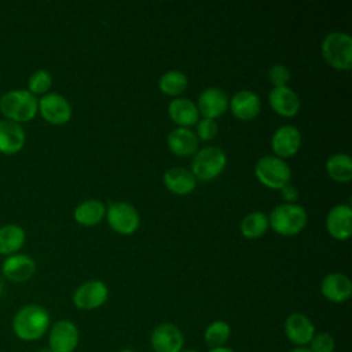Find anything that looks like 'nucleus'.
<instances>
[{"mask_svg": "<svg viewBox=\"0 0 352 352\" xmlns=\"http://www.w3.org/2000/svg\"><path fill=\"white\" fill-rule=\"evenodd\" d=\"M50 314L38 304L22 307L12 319V331L22 341H37L50 329Z\"/></svg>", "mask_w": 352, "mask_h": 352, "instance_id": "obj_1", "label": "nucleus"}, {"mask_svg": "<svg viewBox=\"0 0 352 352\" xmlns=\"http://www.w3.org/2000/svg\"><path fill=\"white\" fill-rule=\"evenodd\" d=\"M0 111L6 120L28 122L38 111V100L28 89H12L0 98Z\"/></svg>", "mask_w": 352, "mask_h": 352, "instance_id": "obj_2", "label": "nucleus"}, {"mask_svg": "<svg viewBox=\"0 0 352 352\" xmlns=\"http://www.w3.org/2000/svg\"><path fill=\"white\" fill-rule=\"evenodd\" d=\"M268 223L279 235L293 236L304 230L307 224V212L301 205L282 204L272 209Z\"/></svg>", "mask_w": 352, "mask_h": 352, "instance_id": "obj_3", "label": "nucleus"}, {"mask_svg": "<svg viewBox=\"0 0 352 352\" xmlns=\"http://www.w3.org/2000/svg\"><path fill=\"white\" fill-rule=\"evenodd\" d=\"M322 56L336 70L352 67V38L346 33H329L322 43Z\"/></svg>", "mask_w": 352, "mask_h": 352, "instance_id": "obj_4", "label": "nucleus"}, {"mask_svg": "<svg viewBox=\"0 0 352 352\" xmlns=\"http://www.w3.org/2000/svg\"><path fill=\"white\" fill-rule=\"evenodd\" d=\"M226 164V153L220 147L209 146L194 154L191 162V173L198 180H212L224 170Z\"/></svg>", "mask_w": 352, "mask_h": 352, "instance_id": "obj_5", "label": "nucleus"}, {"mask_svg": "<svg viewBox=\"0 0 352 352\" xmlns=\"http://www.w3.org/2000/svg\"><path fill=\"white\" fill-rule=\"evenodd\" d=\"M254 175L265 187L280 190L290 182L292 170L282 158L275 155H264L256 162Z\"/></svg>", "mask_w": 352, "mask_h": 352, "instance_id": "obj_6", "label": "nucleus"}, {"mask_svg": "<svg viewBox=\"0 0 352 352\" xmlns=\"http://www.w3.org/2000/svg\"><path fill=\"white\" fill-rule=\"evenodd\" d=\"M109 226L121 235L133 234L140 224L138 210L128 202H114L106 209Z\"/></svg>", "mask_w": 352, "mask_h": 352, "instance_id": "obj_7", "label": "nucleus"}, {"mask_svg": "<svg viewBox=\"0 0 352 352\" xmlns=\"http://www.w3.org/2000/svg\"><path fill=\"white\" fill-rule=\"evenodd\" d=\"M80 334L76 323L67 319H60L50 329L48 348L51 352H74Z\"/></svg>", "mask_w": 352, "mask_h": 352, "instance_id": "obj_8", "label": "nucleus"}, {"mask_svg": "<svg viewBox=\"0 0 352 352\" xmlns=\"http://www.w3.org/2000/svg\"><path fill=\"white\" fill-rule=\"evenodd\" d=\"M150 345L154 352H182L184 337L173 323H161L151 331Z\"/></svg>", "mask_w": 352, "mask_h": 352, "instance_id": "obj_9", "label": "nucleus"}, {"mask_svg": "<svg viewBox=\"0 0 352 352\" xmlns=\"http://www.w3.org/2000/svg\"><path fill=\"white\" fill-rule=\"evenodd\" d=\"M38 111L41 117L54 125H63L72 118V106L67 99L59 94H45L38 100Z\"/></svg>", "mask_w": 352, "mask_h": 352, "instance_id": "obj_10", "label": "nucleus"}, {"mask_svg": "<svg viewBox=\"0 0 352 352\" xmlns=\"http://www.w3.org/2000/svg\"><path fill=\"white\" fill-rule=\"evenodd\" d=\"M107 297L109 289L102 280H88L76 289L73 302L78 309L89 311L103 305Z\"/></svg>", "mask_w": 352, "mask_h": 352, "instance_id": "obj_11", "label": "nucleus"}, {"mask_svg": "<svg viewBox=\"0 0 352 352\" xmlns=\"http://www.w3.org/2000/svg\"><path fill=\"white\" fill-rule=\"evenodd\" d=\"M285 334L287 340L297 345L305 346L315 336V326L312 320L302 312H293L285 320Z\"/></svg>", "mask_w": 352, "mask_h": 352, "instance_id": "obj_12", "label": "nucleus"}, {"mask_svg": "<svg viewBox=\"0 0 352 352\" xmlns=\"http://www.w3.org/2000/svg\"><path fill=\"white\" fill-rule=\"evenodd\" d=\"M301 146V133L293 125H283L275 131L271 139L272 151L278 158L293 157Z\"/></svg>", "mask_w": 352, "mask_h": 352, "instance_id": "obj_13", "label": "nucleus"}, {"mask_svg": "<svg viewBox=\"0 0 352 352\" xmlns=\"http://www.w3.org/2000/svg\"><path fill=\"white\" fill-rule=\"evenodd\" d=\"M320 292L331 302H345L352 294V282L345 274L331 272L322 279Z\"/></svg>", "mask_w": 352, "mask_h": 352, "instance_id": "obj_14", "label": "nucleus"}, {"mask_svg": "<svg viewBox=\"0 0 352 352\" xmlns=\"http://www.w3.org/2000/svg\"><path fill=\"white\" fill-rule=\"evenodd\" d=\"M228 103V98L223 89L210 87L201 92L197 107L204 118L214 120L227 111Z\"/></svg>", "mask_w": 352, "mask_h": 352, "instance_id": "obj_15", "label": "nucleus"}, {"mask_svg": "<svg viewBox=\"0 0 352 352\" xmlns=\"http://www.w3.org/2000/svg\"><path fill=\"white\" fill-rule=\"evenodd\" d=\"M327 232L338 241H345L352 234V209L349 205H337L326 217Z\"/></svg>", "mask_w": 352, "mask_h": 352, "instance_id": "obj_16", "label": "nucleus"}, {"mask_svg": "<svg viewBox=\"0 0 352 352\" xmlns=\"http://www.w3.org/2000/svg\"><path fill=\"white\" fill-rule=\"evenodd\" d=\"M3 275L6 279L11 282H26L29 280L34 272H36V263L34 260L28 254H11L8 256L3 265H1Z\"/></svg>", "mask_w": 352, "mask_h": 352, "instance_id": "obj_17", "label": "nucleus"}, {"mask_svg": "<svg viewBox=\"0 0 352 352\" xmlns=\"http://www.w3.org/2000/svg\"><path fill=\"white\" fill-rule=\"evenodd\" d=\"M268 102L271 109L282 117H293L300 110V99L287 85L272 88L268 95Z\"/></svg>", "mask_w": 352, "mask_h": 352, "instance_id": "obj_18", "label": "nucleus"}, {"mask_svg": "<svg viewBox=\"0 0 352 352\" xmlns=\"http://www.w3.org/2000/svg\"><path fill=\"white\" fill-rule=\"evenodd\" d=\"M231 113L241 121H249L253 120L261 109L260 98L249 89L238 91L228 103Z\"/></svg>", "mask_w": 352, "mask_h": 352, "instance_id": "obj_19", "label": "nucleus"}, {"mask_svg": "<svg viewBox=\"0 0 352 352\" xmlns=\"http://www.w3.org/2000/svg\"><path fill=\"white\" fill-rule=\"evenodd\" d=\"M25 144L23 128L10 120L0 121V153L16 154Z\"/></svg>", "mask_w": 352, "mask_h": 352, "instance_id": "obj_20", "label": "nucleus"}, {"mask_svg": "<svg viewBox=\"0 0 352 352\" xmlns=\"http://www.w3.org/2000/svg\"><path fill=\"white\" fill-rule=\"evenodd\" d=\"M168 114L170 120L180 128H188L198 122V107L187 98H175L168 106Z\"/></svg>", "mask_w": 352, "mask_h": 352, "instance_id": "obj_21", "label": "nucleus"}, {"mask_svg": "<svg viewBox=\"0 0 352 352\" xmlns=\"http://www.w3.org/2000/svg\"><path fill=\"white\" fill-rule=\"evenodd\" d=\"M169 150L179 157H188L198 150V138L188 128H176L168 135Z\"/></svg>", "mask_w": 352, "mask_h": 352, "instance_id": "obj_22", "label": "nucleus"}, {"mask_svg": "<svg viewBox=\"0 0 352 352\" xmlns=\"http://www.w3.org/2000/svg\"><path fill=\"white\" fill-rule=\"evenodd\" d=\"M164 184L165 187L176 195L190 194L197 184V179L191 173V170L176 166L170 168L164 173Z\"/></svg>", "mask_w": 352, "mask_h": 352, "instance_id": "obj_23", "label": "nucleus"}, {"mask_svg": "<svg viewBox=\"0 0 352 352\" xmlns=\"http://www.w3.org/2000/svg\"><path fill=\"white\" fill-rule=\"evenodd\" d=\"M104 216L106 208L98 199L84 201L74 209V220L85 227H91L100 223Z\"/></svg>", "mask_w": 352, "mask_h": 352, "instance_id": "obj_24", "label": "nucleus"}, {"mask_svg": "<svg viewBox=\"0 0 352 352\" xmlns=\"http://www.w3.org/2000/svg\"><path fill=\"white\" fill-rule=\"evenodd\" d=\"M25 243V231L16 224H7L0 228V254H15Z\"/></svg>", "mask_w": 352, "mask_h": 352, "instance_id": "obj_25", "label": "nucleus"}, {"mask_svg": "<svg viewBox=\"0 0 352 352\" xmlns=\"http://www.w3.org/2000/svg\"><path fill=\"white\" fill-rule=\"evenodd\" d=\"M327 175L340 183H346L352 179V160L348 154L336 153L326 161Z\"/></svg>", "mask_w": 352, "mask_h": 352, "instance_id": "obj_26", "label": "nucleus"}, {"mask_svg": "<svg viewBox=\"0 0 352 352\" xmlns=\"http://www.w3.org/2000/svg\"><path fill=\"white\" fill-rule=\"evenodd\" d=\"M268 226L270 223L265 213L252 212L241 221V234L248 239H256L267 232Z\"/></svg>", "mask_w": 352, "mask_h": 352, "instance_id": "obj_27", "label": "nucleus"}, {"mask_svg": "<svg viewBox=\"0 0 352 352\" xmlns=\"http://www.w3.org/2000/svg\"><path fill=\"white\" fill-rule=\"evenodd\" d=\"M187 77L179 70H169L160 77V91L168 96H177L187 88Z\"/></svg>", "mask_w": 352, "mask_h": 352, "instance_id": "obj_28", "label": "nucleus"}, {"mask_svg": "<svg viewBox=\"0 0 352 352\" xmlns=\"http://www.w3.org/2000/svg\"><path fill=\"white\" fill-rule=\"evenodd\" d=\"M231 336V327L224 320H214L205 329L204 340L209 348L224 346Z\"/></svg>", "mask_w": 352, "mask_h": 352, "instance_id": "obj_29", "label": "nucleus"}, {"mask_svg": "<svg viewBox=\"0 0 352 352\" xmlns=\"http://www.w3.org/2000/svg\"><path fill=\"white\" fill-rule=\"evenodd\" d=\"M52 84V77L47 70H37L34 72L28 81V91L30 94L36 95H45L48 89L51 88Z\"/></svg>", "mask_w": 352, "mask_h": 352, "instance_id": "obj_30", "label": "nucleus"}, {"mask_svg": "<svg viewBox=\"0 0 352 352\" xmlns=\"http://www.w3.org/2000/svg\"><path fill=\"white\" fill-rule=\"evenodd\" d=\"M334 348H336V341L333 336L326 331L315 333V336L309 341L311 352H333Z\"/></svg>", "mask_w": 352, "mask_h": 352, "instance_id": "obj_31", "label": "nucleus"}, {"mask_svg": "<svg viewBox=\"0 0 352 352\" xmlns=\"http://www.w3.org/2000/svg\"><path fill=\"white\" fill-rule=\"evenodd\" d=\"M219 132V125L214 120L202 118L197 122V131L194 132L201 140H212Z\"/></svg>", "mask_w": 352, "mask_h": 352, "instance_id": "obj_32", "label": "nucleus"}, {"mask_svg": "<svg viewBox=\"0 0 352 352\" xmlns=\"http://www.w3.org/2000/svg\"><path fill=\"white\" fill-rule=\"evenodd\" d=\"M268 77H270V81L272 82L274 88L285 87L287 84V81L290 80V72L285 65L276 63L270 67Z\"/></svg>", "mask_w": 352, "mask_h": 352, "instance_id": "obj_33", "label": "nucleus"}, {"mask_svg": "<svg viewBox=\"0 0 352 352\" xmlns=\"http://www.w3.org/2000/svg\"><path fill=\"white\" fill-rule=\"evenodd\" d=\"M280 194H282V198L285 199V204H293L298 198L297 188L290 183H287L280 188Z\"/></svg>", "mask_w": 352, "mask_h": 352, "instance_id": "obj_34", "label": "nucleus"}, {"mask_svg": "<svg viewBox=\"0 0 352 352\" xmlns=\"http://www.w3.org/2000/svg\"><path fill=\"white\" fill-rule=\"evenodd\" d=\"M208 352H235V351L227 346H217V348H210Z\"/></svg>", "mask_w": 352, "mask_h": 352, "instance_id": "obj_35", "label": "nucleus"}, {"mask_svg": "<svg viewBox=\"0 0 352 352\" xmlns=\"http://www.w3.org/2000/svg\"><path fill=\"white\" fill-rule=\"evenodd\" d=\"M290 352H311V351H309V348H307V346H296V348H293Z\"/></svg>", "mask_w": 352, "mask_h": 352, "instance_id": "obj_36", "label": "nucleus"}, {"mask_svg": "<svg viewBox=\"0 0 352 352\" xmlns=\"http://www.w3.org/2000/svg\"><path fill=\"white\" fill-rule=\"evenodd\" d=\"M3 293H4V283H3V279L0 278V298H1Z\"/></svg>", "mask_w": 352, "mask_h": 352, "instance_id": "obj_37", "label": "nucleus"}, {"mask_svg": "<svg viewBox=\"0 0 352 352\" xmlns=\"http://www.w3.org/2000/svg\"><path fill=\"white\" fill-rule=\"evenodd\" d=\"M182 352H198V351H195V349H183Z\"/></svg>", "mask_w": 352, "mask_h": 352, "instance_id": "obj_38", "label": "nucleus"}, {"mask_svg": "<svg viewBox=\"0 0 352 352\" xmlns=\"http://www.w3.org/2000/svg\"><path fill=\"white\" fill-rule=\"evenodd\" d=\"M117 352H135L132 349H121V351H117Z\"/></svg>", "mask_w": 352, "mask_h": 352, "instance_id": "obj_39", "label": "nucleus"}, {"mask_svg": "<svg viewBox=\"0 0 352 352\" xmlns=\"http://www.w3.org/2000/svg\"><path fill=\"white\" fill-rule=\"evenodd\" d=\"M40 352H51V349H50V348H47V349H41Z\"/></svg>", "mask_w": 352, "mask_h": 352, "instance_id": "obj_40", "label": "nucleus"}]
</instances>
